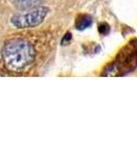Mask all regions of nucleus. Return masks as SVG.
Wrapping results in <instances>:
<instances>
[{
	"instance_id": "nucleus-6",
	"label": "nucleus",
	"mask_w": 137,
	"mask_h": 154,
	"mask_svg": "<svg viewBox=\"0 0 137 154\" xmlns=\"http://www.w3.org/2000/svg\"><path fill=\"white\" fill-rule=\"evenodd\" d=\"M22 1H26V0H22Z\"/></svg>"
},
{
	"instance_id": "nucleus-1",
	"label": "nucleus",
	"mask_w": 137,
	"mask_h": 154,
	"mask_svg": "<svg viewBox=\"0 0 137 154\" xmlns=\"http://www.w3.org/2000/svg\"><path fill=\"white\" fill-rule=\"evenodd\" d=\"M2 59L7 70L21 72L35 60V49L25 39H12L6 42L2 49Z\"/></svg>"
},
{
	"instance_id": "nucleus-4",
	"label": "nucleus",
	"mask_w": 137,
	"mask_h": 154,
	"mask_svg": "<svg viewBox=\"0 0 137 154\" xmlns=\"http://www.w3.org/2000/svg\"><path fill=\"white\" fill-rule=\"evenodd\" d=\"M98 31H99V33L102 34V35H105V34H107L108 32H109V26H108V24L101 23L100 25H99V27H98Z\"/></svg>"
},
{
	"instance_id": "nucleus-2",
	"label": "nucleus",
	"mask_w": 137,
	"mask_h": 154,
	"mask_svg": "<svg viewBox=\"0 0 137 154\" xmlns=\"http://www.w3.org/2000/svg\"><path fill=\"white\" fill-rule=\"evenodd\" d=\"M49 14V8L46 6H39L31 9L30 11L18 14L11 20V24L19 29L33 28L39 26L44 21L46 14Z\"/></svg>"
},
{
	"instance_id": "nucleus-3",
	"label": "nucleus",
	"mask_w": 137,
	"mask_h": 154,
	"mask_svg": "<svg viewBox=\"0 0 137 154\" xmlns=\"http://www.w3.org/2000/svg\"><path fill=\"white\" fill-rule=\"evenodd\" d=\"M92 25V18L88 14H81L75 22V26L78 30H84Z\"/></svg>"
},
{
	"instance_id": "nucleus-5",
	"label": "nucleus",
	"mask_w": 137,
	"mask_h": 154,
	"mask_svg": "<svg viewBox=\"0 0 137 154\" xmlns=\"http://www.w3.org/2000/svg\"><path fill=\"white\" fill-rule=\"evenodd\" d=\"M70 40H71V34H70V33H67L66 35L64 36L63 40H62V43L65 44V43H67V42H69Z\"/></svg>"
}]
</instances>
